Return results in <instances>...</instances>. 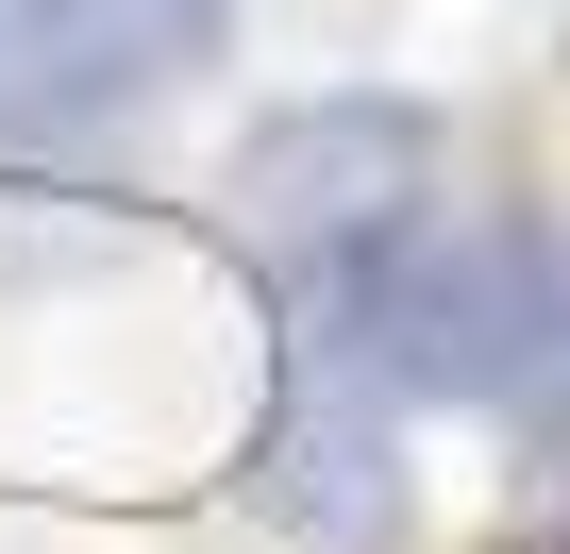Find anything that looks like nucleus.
I'll list each match as a JSON object with an SVG mask.
<instances>
[{"mask_svg": "<svg viewBox=\"0 0 570 554\" xmlns=\"http://www.w3.org/2000/svg\"><path fill=\"white\" fill-rule=\"evenodd\" d=\"M285 337H336L403 404H453V420H503L520 454H570V218L553 202H487V218L436 202L370 269L303 286Z\"/></svg>", "mask_w": 570, "mask_h": 554, "instance_id": "f257e3e1", "label": "nucleus"}, {"mask_svg": "<svg viewBox=\"0 0 570 554\" xmlns=\"http://www.w3.org/2000/svg\"><path fill=\"white\" fill-rule=\"evenodd\" d=\"M436 152L453 118L420 85H303V101H252L218 202H235V252L268 269V303L336 286V269H370L386 235L436 218Z\"/></svg>", "mask_w": 570, "mask_h": 554, "instance_id": "f03ea898", "label": "nucleus"}, {"mask_svg": "<svg viewBox=\"0 0 570 554\" xmlns=\"http://www.w3.org/2000/svg\"><path fill=\"white\" fill-rule=\"evenodd\" d=\"M403 420H420V404H403L370 353L285 337V353H268V404H252V437H235V504H252L285 554H403V504H420Z\"/></svg>", "mask_w": 570, "mask_h": 554, "instance_id": "7ed1b4c3", "label": "nucleus"}, {"mask_svg": "<svg viewBox=\"0 0 570 554\" xmlns=\"http://www.w3.org/2000/svg\"><path fill=\"white\" fill-rule=\"evenodd\" d=\"M18 18H35V0H0V35H18Z\"/></svg>", "mask_w": 570, "mask_h": 554, "instance_id": "20e7f679", "label": "nucleus"}]
</instances>
